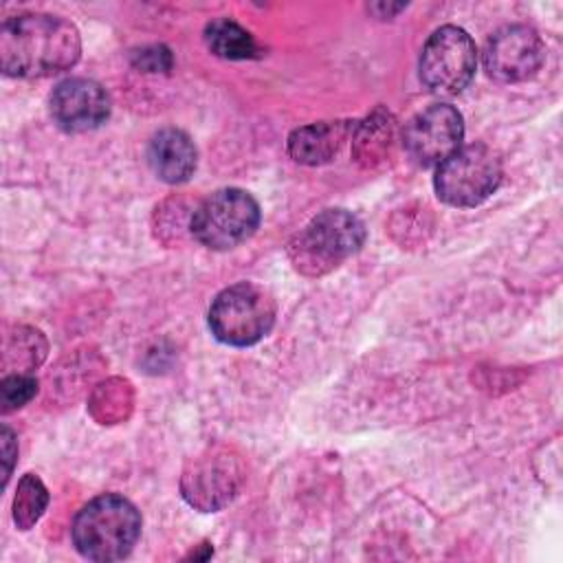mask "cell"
<instances>
[{
  "label": "cell",
  "instance_id": "1",
  "mask_svg": "<svg viewBox=\"0 0 563 563\" xmlns=\"http://www.w3.org/2000/svg\"><path fill=\"white\" fill-rule=\"evenodd\" d=\"M79 53V31L64 18L22 13L2 22L0 59L4 75L48 77L70 68Z\"/></svg>",
  "mask_w": 563,
  "mask_h": 563
},
{
  "label": "cell",
  "instance_id": "2",
  "mask_svg": "<svg viewBox=\"0 0 563 563\" xmlns=\"http://www.w3.org/2000/svg\"><path fill=\"white\" fill-rule=\"evenodd\" d=\"M141 534V515L132 501L106 493L88 501L73 521V543L90 561L128 556Z\"/></svg>",
  "mask_w": 563,
  "mask_h": 563
},
{
  "label": "cell",
  "instance_id": "3",
  "mask_svg": "<svg viewBox=\"0 0 563 563\" xmlns=\"http://www.w3.org/2000/svg\"><path fill=\"white\" fill-rule=\"evenodd\" d=\"M365 240L363 222L345 209H325L312 218L288 244L295 268L317 277L354 255Z\"/></svg>",
  "mask_w": 563,
  "mask_h": 563
},
{
  "label": "cell",
  "instance_id": "4",
  "mask_svg": "<svg viewBox=\"0 0 563 563\" xmlns=\"http://www.w3.org/2000/svg\"><path fill=\"white\" fill-rule=\"evenodd\" d=\"M275 299L257 284L240 282L224 288L209 308V328L227 345L244 347L266 336L275 323Z\"/></svg>",
  "mask_w": 563,
  "mask_h": 563
},
{
  "label": "cell",
  "instance_id": "5",
  "mask_svg": "<svg viewBox=\"0 0 563 563\" xmlns=\"http://www.w3.org/2000/svg\"><path fill=\"white\" fill-rule=\"evenodd\" d=\"M260 224V205L235 187L218 189L205 198L189 222L191 235L207 249L227 251L249 240Z\"/></svg>",
  "mask_w": 563,
  "mask_h": 563
},
{
  "label": "cell",
  "instance_id": "6",
  "mask_svg": "<svg viewBox=\"0 0 563 563\" xmlns=\"http://www.w3.org/2000/svg\"><path fill=\"white\" fill-rule=\"evenodd\" d=\"M501 183V161L484 143L455 150L438 165L433 187L440 200L453 207L484 202Z\"/></svg>",
  "mask_w": 563,
  "mask_h": 563
},
{
  "label": "cell",
  "instance_id": "7",
  "mask_svg": "<svg viewBox=\"0 0 563 563\" xmlns=\"http://www.w3.org/2000/svg\"><path fill=\"white\" fill-rule=\"evenodd\" d=\"M475 44L460 26H440L420 55V79L435 95L462 92L475 75Z\"/></svg>",
  "mask_w": 563,
  "mask_h": 563
},
{
  "label": "cell",
  "instance_id": "8",
  "mask_svg": "<svg viewBox=\"0 0 563 563\" xmlns=\"http://www.w3.org/2000/svg\"><path fill=\"white\" fill-rule=\"evenodd\" d=\"M244 468L238 455L216 446L191 460L183 473V497L198 510L213 512L227 506L240 490Z\"/></svg>",
  "mask_w": 563,
  "mask_h": 563
},
{
  "label": "cell",
  "instance_id": "9",
  "mask_svg": "<svg viewBox=\"0 0 563 563\" xmlns=\"http://www.w3.org/2000/svg\"><path fill=\"white\" fill-rule=\"evenodd\" d=\"M545 59V46L534 29L508 24L495 31L484 48V68L497 81H526Z\"/></svg>",
  "mask_w": 563,
  "mask_h": 563
},
{
  "label": "cell",
  "instance_id": "10",
  "mask_svg": "<svg viewBox=\"0 0 563 563\" xmlns=\"http://www.w3.org/2000/svg\"><path fill=\"white\" fill-rule=\"evenodd\" d=\"M464 136L462 114L446 103L429 106L418 112L405 128L402 143L407 154L422 167L440 165L455 150Z\"/></svg>",
  "mask_w": 563,
  "mask_h": 563
},
{
  "label": "cell",
  "instance_id": "11",
  "mask_svg": "<svg viewBox=\"0 0 563 563\" xmlns=\"http://www.w3.org/2000/svg\"><path fill=\"white\" fill-rule=\"evenodd\" d=\"M51 117L66 132H88L110 117V97L92 79H64L51 92Z\"/></svg>",
  "mask_w": 563,
  "mask_h": 563
},
{
  "label": "cell",
  "instance_id": "12",
  "mask_svg": "<svg viewBox=\"0 0 563 563\" xmlns=\"http://www.w3.org/2000/svg\"><path fill=\"white\" fill-rule=\"evenodd\" d=\"M152 172L165 183H185L194 176L198 152L194 141L178 128L158 130L147 147Z\"/></svg>",
  "mask_w": 563,
  "mask_h": 563
},
{
  "label": "cell",
  "instance_id": "13",
  "mask_svg": "<svg viewBox=\"0 0 563 563\" xmlns=\"http://www.w3.org/2000/svg\"><path fill=\"white\" fill-rule=\"evenodd\" d=\"M356 121H319L292 130L288 154L301 165H323L332 161L352 136Z\"/></svg>",
  "mask_w": 563,
  "mask_h": 563
},
{
  "label": "cell",
  "instance_id": "14",
  "mask_svg": "<svg viewBox=\"0 0 563 563\" xmlns=\"http://www.w3.org/2000/svg\"><path fill=\"white\" fill-rule=\"evenodd\" d=\"M396 141V121L394 117L376 108L363 121H356L352 132V152L356 163L363 167H376L391 156Z\"/></svg>",
  "mask_w": 563,
  "mask_h": 563
},
{
  "label": "cell",
  "instance_id": "15",
  "mask_svg": "<svg viewBox=\"0 0 563 563\" xmlns=\"http://www.w3.org/2000/svg\"><path fill=\"white\" fill-rule=\"evenodd\" d=\"M205 42L209 51L224 59H253L262 55L255 37L229 18H218L205 26Z\"/></svg>",
  "mask_w": 563,
  "mask_h": 563
},
{
  "label": "cell",
  "instance_id": "16",
  "mask_svg": "<svg viewBox=\"0 0 563 563\" xmlns=\"http://www.w3.org/2000/svg\"><path fill=\"white\" fill-rule=\"evenodd\" d=\"M48 506V490L42 484V479L33 473H26L20 482H18V490H15V499H13V521L20 530H29L33 528L40 517L44 515Z\"/></svg>",
  "mask_w": 563,
  "mask_h": 563
},
{
  "label": "cell",
  "instance_id": "17",
  "mask_svg": "<svg viewBox=\"0 0 563 563\" xmlns=\"http://www.w3.org/2000/svg\"><path fill=\"white\" fill-rule=\"evenodd\" d=\"M130 407H132V389H130V383L121 378H110L103 385H99V389L90 400V409L95 418H99L103 424L125 418Z\"/></svg>",
  "mask_w": 563,
  "mask_h": 563
},
{
  "label": "cell",
  "instance_id": "18",
  "mask_svg": "<svg viewBox=\"0 0 563 563\" xmlns=\"http://www.w3.org/2000/svg\"><path fill=\"white\" fill-rule=\"evenodd\" d=\"M37 391V380L24 374H13L7 376L0 385V402H2V411L9 413L22 405H26Z\"/></svg>",
  "mask_w": 563,
  "mask_h": 563
},
{
  "label": "cell",
  "instance_id": "19",
  "mask_svg": "<svg viewBox=\"0 0 563 563\" xmlns=\"http://www.w3.org/2000/svg\"><path fill=\"white\" fill-rule=\"evenodd\" d=\"M132 64L145 73H167L174 64L167 46H145L132 55Z\"/></svg>",
  "mask_w": 563,
  "mask_h": 563
},
{
  "label": "cell",
  "instance_id": "20",
  "mask_svg": "<svg viewBox=\"0 0 563 563\" xmlns=\"http://www.w3.org/2000/svg\"><path fill=\"white\" fill-rule=\"evenodd\" d=\"M0 440H2V462H4L2 482L7 484V479H9V475H11V468H13V462H15V457H18V444H15L13 431H11L9 427H2Z\"/></svg>",
  "mask_w": 563,
  "mask_h": 563
}]
</instances>
